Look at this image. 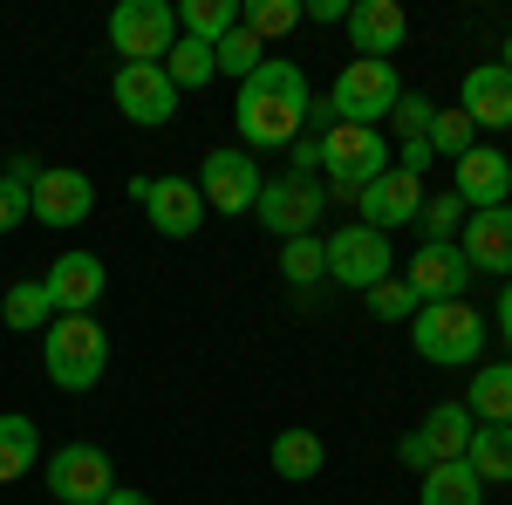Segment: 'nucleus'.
Returning a JSON list of instances; mask_svg holds the SVG:
<instances>
[{"label":"nucleus","mask_w":512,"mask_h":505,"mask_svg":"<svg viewBox=\"0 0 512 505\" xmlns=\"http://www.w3.org/2000/svg\"><path fill=\"white\" fill-rule=\"evenodd\" d=\"M35 157H14L7 171H0V233H14L21 219H35Z\"/></svg>","instance_id":"nucleus-28"},{"label":"nucleus","mask_w":512,"mask_h":505,"mask_svg":"<svg viewBox=\"0 0 512 505\" xmlns=\"http://www.w3.org/2000/svg\"><path fill=\"white\" fill-rule=\"evenodd\" d=\"M308 76L294 69V62H260L253 76L239 82V103H233V123L239 137L253 144V151H280V144H294L301 130H308Z\"/></svg>","instance_id":"nucleus-1"},{"label":"nucleus","mask_w":512,"mask_h":505,"mask_svg":"<svg viewBox=\"0 0 512 505\" xmlns=\"http://www.w3.org/2000/svg\"><path fill=\"white\" fill-rule=\"evenodd\" d=\"M328 280H342L355 294H369V287H383L390 280V233H376V226H335L328 233Z\"/></svg>","instance_id":"nucleus-8"},{"label":"nucleus","mask_w":512,"mask_h":505,"mask_svg":"<svg viewBox=\"0 0 512 505\" xmlns=\"http://www.w3.org/2000/svg\"><path fill=\"white\" fill-rule=\"evenodd\" d=\"M301 21H349V0H301Z\"/></svg>","instance_id":"nucleus-39"},{"label":"nucleus","mask_w":512,"mask_h":505,"mask_svg":"<svg viewBox=\"0 0 512 505\" xmlns=\"http://www.w3.org/2000/svg\"><path fill=\"white\" fill-rule=\"evenodd\" d=\"M212 62H219V76H239V82H246L260 62H267V41H253L246 28H233V35L212 48Z\"/></svg>","instance_id":"nucleus-35"},{"label":"nucleus","mask_w":512,"mask_h":505,"mask_svg":"<svg viewBox=\"0 0 512 505\" xmlns=\"http://www.w3.org/2000/svg\"><path fill=\"white\" fill-rule=\"evenodd\" d=\"M144 212H151V226H158L164 239H192L198 226H205V198H198L192 178H151Z\"/></svg>","instance_id":"nucleus-19"},{"label":"nucleus","mask_w":512,"mask_h":505,"mask_svg":"<svg viewBox=\"0 0 512 505\" xmlns=\"http://www.w3.org/2000/svg\"><path fill=\"white\" fill-rule=\"evenodd\" d=\"M362 301H369V314H376V321H417V308H424V301H417V287H410L403 273H390L383 287H369Z\"/></svg>","instance_id":"nucleus-34"},{"label":"nucleus","mask_w":512,"mask_h":505,"mask_svg":"<svg viewBox=\"0 0 512 505\" xmlns=\"http://www.w3.org/2000/svg\"><path fill=\"white\" fill-rule=\"evenodd\" d=\"M239 28L253 41H280L287 28H301V0H253V7H239Z\"/></svg>","instance_id":"nucleus-31"},{"label":"nucleus","mask_w":512,"mask_h":505,"mask_svg":"<svg viewBox=\"0 0 512 505\" xmlns=\"http://www.w3.org/2000/svg\"><path fill=\"white\" fill-rule=\"evenodd\" d=\"M403 280L417 287V301H465V287H472V260H465L458 246H417V260H410Z\"/></svg>","instance_id":"nucleus-17"},{"label":"nucleus","mask_w":512,"mask_h":505,"mask_svg":"<svg viewBox=\"0 0 512 505\" xmlns=\"http://www.w3.org/2000/svg\"><path fill=\"white\" fill-rule=\"evenodd\" d=\"M472 410H465V403H437L431 417H424V424H417V444H424V458H431V465H458V458H465V444H472Z\"/></svg>","instance_id":"nucleus-21"},{"label":"nucleus","mask_w":512,"mask_h":505,"mask_svg":"<svg viewBox=\"0 0 512 505\" xmlns=\"http://www.w3.org/2000/svg\"><path fill=\"white\" fill-rule=\"evenodd\" d=\"M41 362H48L55 389H96L103 369H110V335H103V321H96V314H55V321L41 328Z\"/></svg>","instance_id":"nucleus-2"},{"label":"nucleus","mask_w":512,"mask_h":505,"mask_svg":"<svg viewBox=\"0 0 512 505\" xmlns=\"http://www.w3.org/2000/svg\"><path fill=\"white\" fill-rule=\"evenodd\" d=\"M321 164H328V192L362 198V185H376L390 171V144L369 123H328L321 130Z\"/></svg>","instance_id":"nucleus-4"},{"label":"nucleus","mask_w":512,"mask_h":505,"mask_svg":"<svg viewBox=\"0 0 512 505\" xmlns=\"http://www.w3.org/2000/svg\"><path fill=\"white\" fill-rule=\"evenodd\" d=\"M321 212H328V192H321V178H301V171L267 178L260 198H253V219H260L274 239H308Z\"/></svg>","instance_id":"nucleus-6"},{"label":"nucleus","mask_w":512,"mask_h":505,"mask_svg":"<svg viewBox=\"0 0 512 505\" xmlns=\"http://www.w3.org/2000/svg\"><path fill=\"white\" fill-rule=\"evenodd\" d=\"M431 151L458 164L465 151H478V123L465 117V110H437V117H431Z\"/></svg>","instance_id":"nucleus-33"},{"label":"nucleus","mask_w":512,"mask_h":505,"mask_svg":"<svg viewBox=\"0 0 512 505\" xmlns=\"http://www.w3.org/2000/svg\"><path fill=\"white\" fill-rule=\"evenodd\" d=\"M0 321H7V328H48V321H55L48 287H41V280H14V287L0 294Z\"/></svg>","instance_id":"nucleus-30"},{"label":"nucleus","mask_w":512,"mask_h":505,"mask_svg":"<svg viewBox=\"0 0 512 505\" xmlns=\"http://www.w3.org/2000/svg\"><path fill=\"white\" fill-rule=\"evenodd\" d=\"M499 69H506V76H512V35H506V55H499Z\"/></svg>","instance_id":"nucleus-43"},{"label":"nucleus","mask_w":512,"mask_h":505,"mask_svg":"<svg viewBox=\"0 0 512 505\" xmlns=\"http://www.w3.org/2000/svg\"><path fill=\"white\" fill-rule=\"evenodd\" d=\"M321 465H328V444H321L315 430H280V437H274V471H280V478L308 485Z\"/></svg>","instance_id":"nucleus-26"},{"label":"nucleus","mask_w":512,"mask_h":505,"mask_svg":"<svg viewBox=\"0 0 512 505\" xmlns=\"http://www.w3.org/2000/svg\"><path fill=\"white\" fill-rule=\"evenodd\" d=\"M294 171H301V178H315V171H321V130H315V137H294Z\"/></svg>","instance_id":"nucleus-38"},{"label":"nucleus","mask_w":512,"mask_h":505,"mask_svg":"<svg viewBox=\"0 0 512 505\" xmlns=\"http://www.w3.org/2000/svg\"><path fill=\"white\" fill-rule=\"evenodd\" d=\"M465 410H472V424H512V362L478 369L465 389Z\"/></svg>","instance_id":"nucleus-24"},{"label":"nucleus","mask_w":512,"mask_h":505,"mask_svg":"<svg viewBox=\"0 0 512 505\" xmlns=\"http://www.w3.org/2000/svg\"><path fill=\"white\" fill-rule=\"evenodd\" d=\"M451 198L465 205V212H492V205H506L512 198V164L492 144H478V151L458 157V178H451Z\"/></svg>","instance_id":"nucleus-15"},{"label":"nucleus","mask_w":512,"mask_h":505,"mask_svg":"<svg viewBox=\"0 0 512 505\" xmlns=\"http://www.w3.org/2000/svg\"><path fill=\"white\" fill-rule=\"evenodd\" d=\"M417 505H485V485H478V471L465 465V458H458V465H431Z\"/></svg>","instance_id":"nucleus-27"},{"label":"nucleus","mask_w":512,"mask_h":505,"mask_svg":"<svg viewBox=\"0 0 512 505\" xmlns=\"http://www.w3.org/2000/svg\"><path fill=\"white\" fill-rule=\"evenodd\" d=\"M110 89H117V110L130 123H144V130H158V123L178 117V89L164 76V62H123Z\"/></svg>","instance_id":"nucleus-10"},{"label":"nucleus","mask_w":512,"mask_h":505,"mask_svg":"<svg viewBox=\"0 0 512 505\" xmlns=\"http://www.w3.org/2000/svg\"><path fill=\"white\" fill-rule=\"evenodd\" d=\"M164 76H171V89L185 96V89H205V82L219 76V62H212V48H205V41L178 35V48L164 55Z\"/></svg>","instance_id":"nucleus-29"},{"label":"nucleus","mask_w":512,"mask_h":505,"mask_svg":"<svg viewBox=\"0 0 512 505\" xmlns=\"http://www.w3.org/2000/svg\"><path fill=\"white\" fill-rule=\"evenodd\" d=\"M362 226H376V233H396V226H417V212H424V178H410L403 164H390L376 185H362Z\"/></svg>","instance_id":"nucleus-11"},{"label":"nucleus","mask_w":512,"mask_h":505,"mask_svg":"<svg viewBox=\"0 0 512 505\" xmlns=\"http://www.w3.org/2000/svg\"><path fill=\"white\" fill-rule=\"evenodd\" d=\"M458 253L472 260V273H512V205L472 212V219H465V239H458Z\"/></svg>","instance_id":"nucleus-18"},{"label":"nucleus","mask_w":512,"mask_h":505,"mask_svg":"<svg viewBox=\"0 0 512 505\" xmlns=\"http://www.w3.org/2000/svg\"><path fill=\"white\" fill-rule=\"evenodd\" d=\"M89 205H96V185L82 171H69V164H41L35 171V219L41 226H82Z\"/></svg>","instance_id":"nucleus-14"},{"label":"nucleus","mask_w":512,"mask_h":505,"mask_svg":"<svg viewBox=\"0 0 512 505\" xmlns=\"http://www.w3.org/2000/svg\"><path fill=\"white\" fill-rule=\"evenodd\" d=\"M41 287H48L55 314H89L96 301H103L110 273H103V260H96V253H62L55 267L41 273Z\"/></svg>","instance_id":"nucleus-16"},{"label":"nucleus","mask_w":512,"mask_h":505,"mask_svg":"<svg viewBox=\"0 0 512 505\" xmlns=\"http://www.w3.org/2000/svg\"><path fill=\"white\" fill-rule=\"evenodd\" d=\"M260 164L246 151H212L205 157V171H198V198L205 205H219V212H253V198H260Z\"/></svg>","instance_id":"nucleus-12"},{"label":"nucleus","mask_w":512,"mask_h":505,"mask_svg":"<svg viewBox=\"0 0 512 505\" xmlns=\"http://www.w3.org/2000/svg\"><path fill=\"white\" fill-rule=\"evenodd\" d=\"M458 110L485 130H512V76L499 69V62H478L472 76H465V89H458Z\"/></svg>","instance_id":"nucleus-20"},{"label":"nucleus","mask_w":512,"mask_h":505,"mask_svg":"<svg viewBox=\"0 0 512 505\" xmlns=\"http://www.w3.org/2000/svg\"><path fill=\"white\" fill-rule=\"evenodd\" d=\"M396 103H403L396 62H349V69L335 76V89H328V110H335V123H369V130H383Z\"/></svg>","instance_id":"nucleus-5"},{"label":"nucleus","mask_w":512,"mask_h":505,"mask_svg":"<svg viewBox=\"0 0 512 505\" xmlns=\"http://www.w3.org/2000/svg\"><path fill=\"white\" fill-rule=\"evenodd\" d=\"M110 48L123 62H164L178 48V7L164 0H123L110 14Z\"/></svg>","instance_id":"nucleus-7"},{"label":"nucleus","mask_w":512,"mask_h":505,"mask_svg":"<svg viewBox=\"0 0 512 505\" xmlns=\"http://www.w3.org/2000/svg\"><path fill=\"white\" fill-rule=\"evenodd\" d=\"M431 117H437V103H424V96H410V89H403V103L390 110V130L410 144V137H431Z\"/></svg>","instance_id":"nucleus-37"},{"label":"nucleus","mask_w":512,"mask_h":505,"mask_svg":"<svg viewBox=\"0 0 512 505\" xmlns=\"http://www.w3.org/2000/svg\"><path fill=\"white\" fill-rule=\"evenodd\" d=\"M431 137H410V144H403V171H410V178H417V171H424V164H431Z\"/></svg>","instance_id":"nucleus-40"},{"label":"nucleus","mask_w":512,"mask_h":505,"mask_svg":"<svg viewBox=\"0 0 512 505\" xmlns=\"http://www.w3.org/2000/svg\"><path fill=\"white\" fill-rule=\"evenodd\" d=\"M41 458V430L35 417H21V410H7L0 417V485H14V478H28Z\"/></svg>","instance_id":"nucleus-23"},{"label":"nucleus","mask_w":512,"mask_h":505,"mask_svg":"<svg viewBox=\"0 0 512 505\" xmlns=\"http://www.w3.org/2000/svg\"><path fill=\"white\" fill-rule=\"evenodd\" d=\"M499 335H506V349H512V280H506V294H499Z\"/></svg>","instance_id":"nucleus-41"},{"label":"nucleus","mask_w":512,"mask_h":505,"mask_svg":"<svg viewBox=\"0 0 512 505\" xmlns=\"http://www.w3.org/2000/svg\"><path fill=\"white\" fill-rule=\"evenodd\" d=\"M280 273H287L294 287H315V280H328V239H321V233L287 239V253H280Z\"/></svg>","instance_id":"nucleus-32"},{"label":"nucleus","mask_w":512,"mask_h":505,"mask_svg":"<svg viewBox=\"0 0 512 505\" xmlns=\"http://www.w3.org/2000/svg\"><path fill=\"white\" fill-rule=\"evenodd\" d=\"M410 349L437 362V369H458V362H478L485 355V314L472 301H424L417 321H410Z\"/></svg>","instance_id":"nucleus-3"},{"label":"nucleus","mask_w":512,"mask_h":505,"mask_svg":"<svg viewBox=\"0 0 512 505\" xmlns=\"http://www.w3.org/2000/svg\"><path fill=\"white\" fill-rule=\"evenodd\" d=\"M103 505H151V499H144V492H123V485H117V492H110Z\"/></svg>","instance_id":"nucleus-42"},{"label":"nucleus","mask_w":512,"mask_h":505,"mask_svg":"<svg viewBox=\"0 0 512 505\" xmlns=\"http://www.w3.org/2000/svg\"><path fill=\"white\" fill-rule=\"evenodd\" d=\"M233 28H239V0H185L178 7V35L205 41V48H219Z\"/></svg>","instance_id":"nucleus-25"},{"label":"nucleus","mask_w":512,"mask_h":505,"mask_svg":"<svg viewBox=\"0 0 512 505\" xmlns=\"http://www.w3.org/2000/svg\"><path fill=\"white\" fill-rule=\"evenodd\" d=\"M465 465L478 471V485H512V424H478Z\"/></svg>","instance_id":"nucleus-22"},{"label":"nucleus","mask_w":512,"mask_h":505,"mask_svg":"<svg viewBox=\"0 0 512 505\" xmlns=\"http://www.w3.org/2000/svg\"><path fill=\"white\" fill-rule=\"evenodd\" d=\"M417 226H424V246H451V233L465 226V205H458L451 192H437V198H424Z\"/></svg>","instance_id":"nucleus-36"},{"label":"nucleus","mask_w":512,"mask_h":505,"mask_svg":"<svg viewBox=\"0 0 512 505\" xmlns=\"http://www.w3.org/2000/svg\"><path fill=\"white\" fill-rule=\"evenodd\" d=\"M410 35V14L403 0H355L349 7V41H355V62H390Z\"/></svg>","instance_id":"nucleus-13"},{"label":"nucleus","mask_w":512,"mask_h":505,"mask_svg":"<svg viewBox=\"0 0 512 505\" xmlns=\"http://www.w3.org/2000/svg\"><path fill=\"white\" fill-rule=\"evenodd\" d=\"M48 492L62 505H103L117 492L110 451H103V444H62V451L48 458Z\"/></svg>","instance_id":"nucleus-9"}]
</instances>
